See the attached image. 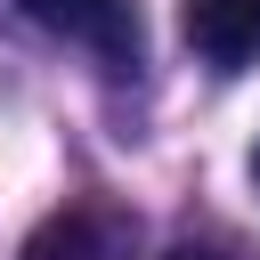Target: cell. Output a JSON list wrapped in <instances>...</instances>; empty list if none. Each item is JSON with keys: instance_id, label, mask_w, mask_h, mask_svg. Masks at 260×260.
<instances>
[{"instance_id": "obj_4", "label": "cell", "mask_w": 260, "mask_h": 260, "mask_svg": "<svg viewBox=\"0 0 260 260\" xmlns=\"http://www.w3.org/2000/svg\"><path fill=\"white\" fill-rule=\"evenodd\" d=\"M162 260H236V252H228V244H171Z\"/></svg>"}, {"instance_id": "obj_3", "label": "cell", "mask_w": 260, "mask_h": 260, "mask_svg": "<svg viewBox=\"0 0 260 260\" xmlns=\"http://www.w3.org/2000/svg\"><path fill=\"white\" fill-rule=\"evenodd\" d=\"M16 8L32 24H49V32H65V41L98 49V57H114V65L138 57V32H130V8L122 0H16Z\"/></svg>"}, {"instance_id": "obj_2", "label": "cell", "mask_w": 260, "mask_h": 260, "mask_svg": "<svg viewBox=\"0 0 260 260\" xmlns=\"http://www.w3.org/2000/svg\"><path fill=\"white\" fill-rule=\"evenodd\" d=\"M179 32H187V49L203 65L236 73V65L260 57V0H187L179 8Z\"/></svg>"}, {"instance_id": "obj_1", "label": "cell", "mask_w": 260, "mask_h": 260, "mask_svg": "<svg viewBox=\"0 0 260 260\" xmlns=\"http://www.w3.org/2000/svg\"><path fill=\"white\" fill-rule=\"evenodd\" d=\"M130 252H138V219L122 203H65L24 236L16 260H130Z\"/></svg>"}, {"instance_id": "obj_5", "label": "cell", "mask_w": 260, "mask_h": 260, "mask_svg": "<svg viewBox=\"0 0 260 260\" xmlns=\"http://www.w3.org/2000/svg\"><path fill=\"white\" fill-rule=\"evenodd\" d=\"M252 187H260V146H252Z\"/></svg>"}]
</instances>
